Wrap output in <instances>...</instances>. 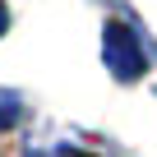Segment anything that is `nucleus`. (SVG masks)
<instances>
[{
	"instance_id": "obj_1",
	"label": "nucleus",
	"mask_w": 157,
	"mask_h": 157,
	"mask_svg": "<svg viewBox=\"0 0 157 157\" xmlns=\"http://www.w3.org/2000/svg\"><path fill=\"white\" fill-rule=\"evenodd\" d=\"M102 56H106V69L120 78V83H134V78L143 74L148 56L139 46V37L125 28V23H106V42H102Z\"/></svg>"
},
{
	"instance_id": "obj_2",
	"label": "nucleus",
	"mask_w": 157,
	"mask_h": 157,
	"mask_svg": "<svg viewBox=\"0 0 157 157\" xmlns=\"http://www.w3.org/2000/svg\"><path fill=\"white\" fill-rule=\"evenodd\" d=\"M19 116V93H5V88H0V125H10Z\"/></svg>"
},
{
	"instance_id": "obj_3",
	"label": "nucleus",
	"mask_w": 157,
	"mask_h": 157,
	"mask_svg": "<svg viewBox=\"0 0 157 157\" xmlns=\"http://www.w3.org/2000/svg\"><path fill=\"white\" fill-rule=\"evenodd\" d=\"M5 23H10V14H5V5H0V33H5Z\"/></svg>"
}]
</instances>
